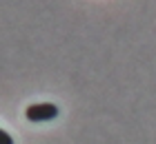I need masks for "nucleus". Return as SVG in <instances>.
<instances>
[{
  "instance_id": "f257e3e1",
  "label": "nucleus",
  "mask_w": 156,
  "mask_h": 144,
  "mask_svg": "<svg viewBox=\"0 0 156 144\" xmlns=\"http://www.w3.org/2000/svg\"><path fill=\"white\" fill-rule=\"evenodd\" d=\"M25 115H27V120H29V122H49V120L58 118V106L49 104V102L31 104V106H27Z\"/></svg>"
},
{
  "instance_id": "f03ea898",
  "label": "nucleus",
  "mask_w": 156,
  "mask_h": 144,
  "mask_svg": "<svg viewBox=\"0 0 156 144\" xmlns=\"http://www.w3.org/2000/svg\"><path fill=\"white\" fill-rule=\"evenodd\" d=\"M0 144H13V138L7 131H2V129H0Z\"/></svg>"
}]
</instances>
